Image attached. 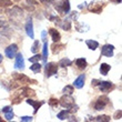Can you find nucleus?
<instances>
[{"mask_svg":"<svg viewBox=\"0 0 122 122\" xmlns=\"http://www.w3.org/2000/svg\"><path fill=\"white\" fill-rule=\"evenodd\" d=\"M9 110H11L10 107H5V108L2 109V112H7V111H9Z\"/></svg>","mask_w":122,"mask_h":122,"instance_id":"obj_35","label":"nucleus"},{"mask_svg":"<svg viewBox=\"0 0 122 122\" xmlns=\"http://www.w3.org/2000/svg\"><path fill=\"white\" fill-rule=\"evenodd\" d=\"M99 82H100L99 80H92V84H93V86H98V84H99Z\"/></svg>","mask_w":122,"mask_h":122,"instance_id":"obj_38","label":"nucleus"},{"mask_svg":"<svg viewBox=\"0 0 122 122\" xmlns=\"http://www.w3.org/2000/svg\"><path fill=\"white\" fill-rule=\"evenodd\" d=\"M76 64H77V67L79 68V69H86L88 66L87 63V60L84 58H79L77 59V61H76Z\"/></svg>","mask_w":122,"mask_h":122,"instance_id":"obj_13","label":"nucleus"},{"mask_svg":"<svg viewBox=\"0 0 122 122\" xmlns=\"http://www.w3.org/2000/svg\"><path fill=\"white\" fill-rule=\"evenodd\" d=\"M1 62H2V56L0 55V63H1Z\"/></svg>","mask_w":122,"mask_h":122,"instance_id":"obj_40","label":"nucleus"},{"mask_svg":"<svg viewBox=\"0 0 122 122\" xmlns=\"http://www.w3.org/2000/svg\"><path fill=\"white\" fill-rule=\"evenodd\" d=\"M109 101L110 100L107 96H101L99 99L96 101V103H94V109L96 110H103L107 106H108Z\"/></svg>","mask_w":122,"mask_h":122,"instance_id":"obj_2","label":"nucleus"},{"mask_svg":"<svg viewBox=\"0 0 122 122\" xmlns=\"http://www.w3.org/2000/svg\"><path fill=\"white\" fill-rule=\"evenodd\" d=\"M5 117H6V119L8 120V121H11L13 118V111L12 110H9V111L5 112Z\"/></svg>","mask_w":122,"mask_h":122,"instance_id":"obj_26","label":"nucleus"},{"mask_svg":"<svg viewBox=\"0 0 122 122\" xmlns=\"http://www.w3.org/2000/svg\"><path fill=\"white\" fill-rule=\"evenodd\" d=\"M0 13H1V9H0Z\"/></svg>","mask_w":122,"mask_h":122,"instance_id":"obj_43","label":"nucleus"},{"mask_svg":"<svg viewBox=\"0 0 122 122\" xmlns=\"http://www.w3.org/2000/svg\"><path fill=\"white\" fill-rule=\"evenodd\" d=\"M30 70L37 73V72H39V71L41 70V64L38 63V62H35V63H33L31 67H30Z\"/></svg>","mask_w":122,"mask_h":122,"instance_id":"obj_22","label":"nucleus"},{"mask_svg":"<svg viewBox=\"0 0 122 122\" xmlns=\"http://www.w3.org/2000/svg\"><path fill=\"white\" fill-rule=\"evenodd\" d=\"M63 47H64L63 45H56L55 42V45L52 46V51H53V53H59L63 49Z\"/></svg>","mask_w":122,"mask_h":122,"instance_id":"obj_24","label":"nucleus"},{"mask_svg":"<svg viewBox=\"0 0 122 122\" xmlns=\"http://www.w3.org/2000/svg\"><path fill=\"white\" fill-rule=\"evenodd\" d=\"M33 90L29 89V88H23L22 89V93H21V97H28V96H33Z\"/></svg>","mask_w":122,"mask_h":122,"instance_id":"obj_21","label":"nucleus"},{"mask_svg":"<svg viewBox=\"0 0 122 122\" xmlns=\"http://www.w3.org/2000/svg\"><path fill=\"white\" fill-rule=\"evenodd\" d=\"M39 46H40V42L39 41H35V43H33V46H32L31 48V52L32 53H36V52L39 50Z\"/></svg>","mask_w":122,"mask_h":122,"instance_id":"obj_28","label":"nucleus"},{"mask_svg":"<svg viewBox=\"0 0 122 122\" xmlns=\"http://www.w3.org/2000/svg\"><path fill=\"white\" fill-rule=\"evenodd\" d=\"M12 77L15 80L19 81V82H30V79L28 77H26L25 74H19V73H12Z\"/></svg>","mask_w":122,"mask_h":122,"instance_id":"obj_11","label":"nucleus"},{"mask_svg":"<svg viewBox=\"0 0 122 122\" xmlns=\"http://www.w3.org/2000/svg\"><path fill=\"white\" fill-rule=\"evenodd\" d=\"M94 121H99V122H108L110 121V117L109 116H99L97 117L96 119H92Z\"/></svg>","mask_w":122,"mask_h":122,"instance_id":"obj_23","label":"nucleus"},{"mask_svg":"<svg viewBox=\"0 0 122 122\" xmlns=\"http://www.w3.org/2000/svg\"><path fill=\"white\" fill-rule=\"evenodd\" d=\"M99 88L102 92H108V91H110V89L113 88V83L110 81H100Z\"/></svg>","mask_w":122,"mask_h":122,"instance_id":"obj_6","label":"nucleus"},{"mask_svg":"<svg viewBox=\"0 0 122 122\" xmlns=\"http://www.w3.org/2000/svg\"><path fill=\"white\" fill-rule=\"evenodd\" d=\"M110 70V66L108 63H101V66H100V72H101V74H103V76H107L108 74V72H109Z\"/></svg>","mask_w":122,"mask_h":122,"instance_id":"obj_15","label":"nucleus"},{"mask_svg":"<svg viewBox=\"0 0 122 122\" xmlns=\"http://www.w3.org/2000/svg\"><path fill=\"white\" fill-rule=\"evenodd\" d=\"M61 8H62L63 13H68V12H69V11H70V5H69V1H68V0H64V2L62 3Z\"/></svg>","mask_w":122,"mask_h":122,"instance_id":"obj_20","label":"nucleus"},{"mask_svg":"<svg viewBox=\"0 0 122 122\" xmlns=\"http://www.w3.org/2000/svg\"><path fill=\"white\" fill-rule=\"evenodd\" d=\"M58 71V66L55 62H50V63H46V77H51L53 74L57 73Z\"/></svg>","mask_w":122,"mask_h":122,"instance_id":"obj_3","label":"nucleus"},{"mask_svg":"<svg viewBox=\"0 0 122 122\" xmlns=\"http://www.w3.org/2000/svg\"><path fill=\"white\" fill-rule=\"evenodd\" d=\"M17 51H18V46L17 45H10L8 48H6V56L8 58H15V56L17 55Z\"/></svg>","mask_w":122,"mask_h":122,"instance_id":"obj_5","label":"nucleus"},{"mask_svg":"<svg viewBox=\"0 0 122 122\" xmlns=\"http://www.w3.org/2000/svg\"><path fill=\"white\" fill-rule=\"evenodd\" d=\"M58 100L57 99H55V98H51V99L49 100V104H50V106L51 107H57L58 106Z\"/></svg>","mask_w":122,"mask_h":122,"instance_id":"obj_31","label":"nucleus"},{"mask_svg":"<svg viewBox=\"0 0 122 122\" xmlns=\"http://www.w3.org/2000/svg\"><path fill=\"white\" fill-rule=\"evenodd\" d=\"M0 122H2V119H1V118H0Z\"/></svg>","mask_w":122,"mask_h":122,"instance_id":"obj_42","label":"nucleus"},{"mask_svg":"<svg viewBox=\"0 0 122 122\" xmlns=\"http://www.w3.org/2000/svg\"><path fill=\"white\" fill-rule=\"evenodd\" d=\"M69 112H70V110H63V111H61V112L58 113V119L60 120H66L69 116Z\"/></svg>","mask_w":122,"mask_h":122,"instance_id":"obj_19","label":"nucleus"},{"mask_svg":"<svg viewBox=\"0 0 122 122\" xmlns=\"http://www.w3.org/2000/svg\"><path fill=\"white\" fill-rule=\"evenodd\" d=\"M86 43H87V46L89 47V49H91V50H96V49L99 47L98 41H94V40H87Z\"/></svg>","mask_w":122,"mask_h":122,"instance_id":"obj_16","label":"nucleus"},{"mask_svg":"<svg viewBox=\"0 0 122 122\" xmlns=\"http://www.w3.org/2000/svg\"><path fill=\"white\" fill-rule=\"evenodd\" d=\"M27 103L33 107V109H35L33 110V112L37 113L38 112V110H39V108H40L45 102H43V101H40V102H39V101H33V100H31V99H28L27 100Z\"/></svg>","mask_w":122,"mask_h":122,"instance_id":"obj_10","label":"nucleus"},{"mask_svg":"<svg viewBox=\"0 0 122 122\" xmlns=\"http://www.w3.org/2000/svg\"><path fill=\"white\" fill-rule=\"evenodd\" d=\"M49 33L51 35L52 40H53L55 42H59V41H60L61 36H60V33L58 32V30H56V29H50V30H49Z\"/></svg>","mask_w":122,"mask_h":122,"instance_id":"obj_12","label":"nucleus"},{"mask_svg":"<svg viewBox=\"0 0 122 122\" xmlns=\"http://www.w3.org/2000/svg\"><path fill=\"white\" fill-rule=\"evenodd\" d=\"M12 5V2L10 0H0V7H3V8H7Z\"/></svg>","mask_w":122,"mask_h":122,"instance_id":"obj_25","label":"nucleus"},{"mask_svg":"<svg viewBox=\"0 0 122 122\" xmlns=\"http://www.w3.org/2000/svg\"><path fill=\"white\" fill-rule=\"evenodd\" d=\"M62 28H63L64 30H67V31H69L71 28V22L69 21V20H67V21H64V25H62Z\"/></svg>","mask_w":122,"mask_h":122,"instance_id":"obj_30","label":"nucleus"},{"mask_svg":"<svg viewBox=\"0 0 122 122\" xmlns=\"http://www.w3.org/2000/svg\"><path fill=\"white\" fill-rule=\"evenodd\" d=\"M41 2H46V3H48V2H52L53 0H40Z\"/></svg>","mask_w":122,"mask_h":122,"instance_id":"obj_39","label":"nucleus"},{"mask_svg":"<svg viewBox=\"0 0 122 122\" xmlns=\"http://www.w3.org/2000/svg\"><path fill=\"white\" fill-rule=\"evenodd\" d=\"M43 51H42V59H43V62L47 63V57H48V42L45 41L43 43Z\"/></svg>","mask_w":122,"mask_h":122,"instance_id":"obj_17","label":"nucleus"},{"mask_svg":"<svg viewBox=\"0 0 122 122\" xmlns=\"http://www.w3.org/2000/svg\"><path fill=\"white\" fill-rule=\"evenodd\" d=\"M84 80H86V76H84V74H80V76L74 80L73 86L77 88V89H81V88L84 86Z\"/></svg>","mask_w":122,"mask_h":122,"instance_id":"obj_9","label":"nucleus"},{"mask_svg":"<svg viewBox=\"0 0 122 122\" xmlns=\"http://www.w3.org/2000/svg\"><path fill=\"white\" fill-rule=\"evenodd\" d=\"M121 118V110H119V111H117L116 114H114V119H120Z\"/></svg>","mask_w":122,"mask_h":122,"instance_id":"obj_33","label":"nucleus"},{"mask_svg":"<svg viewBox=\"0 0 122 122\" xmlns=\"http://www.w3.org/2000/svg\"><path fill=\"white\" fill-rule=\"evenodd\" d=\"M6 26V22L3 21V20H0V28H2V27Z\"/></svg>","mask_w":122,"mask_h":122,"instance_id":"obj_37","label":"nucleus"},{"mask_svg":"<svg viewBox=\"0 0 122 122\" xmlns=\"http://www.w3.org/2000/svg\"><path fill=\"white\" fill-rule=\"evenodd\" d=\"M59 101H60V106L68 110H71L74 106V99L71 96H63Z\"/></svg>","mask_w":122,"mask_h":122,"instance_id":"obj_1","label":"nucleus"},{"mask_svg":"<svg viewBox=\"0 0 122 122\" xmlns=\"http://www.w3.org/2000/svg\"><path fill=\"white\" fill-rule=\"evenodd\" d=\"M89 10L92 11V12H96V13H100L101 10H102V6L99 5V3H96V5H90L89 6Z\"/></svg>","mask_w":122,"mask_h":122,"instance_id":"obj_14","label":"nucleus"},{"mask_svg":"<svg viewBox=\"0 0 122 122\" xmlns=\"http://www.w3.org/2000/svg\"><path fill=\"white\" fill-rule=\"evenodd\" d=\"M40 59H41V56L36 55V56H33V57H31V58H29V61L30 62H32V63H35V62H39Z\"/></svg>","mask_w":122,"mask_h":122,"instance_id":"obj_29","label":"nucleus"},{"mask_svg":"<svg viewBox=\"0 0 122 122\" xmlns=\"http://www.w3.org/2000/svg\"><path fill=\"white\" fill-rule=\"evenodd\" d=\"M63 92L67 94H72L73 93V87L72 86H66L63 89Z\"/></svg>","mask_w":122,"mask_h":122,"instance_id":"obj_27","label":"nucleus"},{"mask_svg":"<svg viewBox=\"0 0 122 122\" xmlns=\"http://www.w3.org/2000/svg\"><path fill=\"white\" fill-rule=\"evenodd\" d=\"M26 32L27 35L29 36L31 39L35 38V33H33V25H32V20L31 19H28L26 23Z\"/></svg>","mask_w":122,"mask_h":122,"instance_id":"obj_8","label":"nucleus"},{"mask_svg":"<svg viewBox=\"0 0 122 122\" xmlns=\"http://www.w3.org/2000/svg\"><path fill=\"white\" fill-rule=\"evenodd\" d=\"M41 37H42V39L46 41V37H47V31H46V30H43V31L41 32Z\"/></svg>","mask_w":122,"mask_h":122,"instance_id":"obj_34","label":"nucleus"},{"mask_svg":"<svg viewBox=\"0 0 122 122\" xmlns=\"http://www.w3.org/2000/svg\"><path fill=\"white\" fill-rule=\"evenodd\" d=\"M117 2H119V3H120V2H121V0H117Z\"/></svg>","mask_w":122,"mask_h":122,"instance_id":"obj_41","label":"nucleus"},{"mask_svg":"<svg viewBox=\"0 0 122 122\" xmlns=\"http://www.w3.org/2000/svg\"><path fill=\"white\" fill-rule=\"evenodd\" d=\"M113 50H114V47L112 45H104L101 49V55L110 58L113 56Z\"/></svg>","mask_w":122,"mask_h":122,"instance_id":"obj_4","label":"nucleus"},{"mask_svg":"<svg viewBox=\"0 0 122 122\" xmlns=\"http://www.w3.org/2000/svg\"><path fill=\"white\" fill-rule=\"evenodd\" d=\"M15 68H16V69H19V70H23V69H25V61H23V57L21 53H18V55H17Z\"/></svg>","mask_w":122,"mask_h":122,"instance_id":"obj_7","label":"nucleus"},{"mask_svg":"<svg viewBox=\"0 0 122 122\" xmlns=\"http://www.w3.org/2000/svg\"><path fill=\"white\" fill-rule=\"evenodd\" d=\"M20 120L22 122H29V121H32V117H21Z\"/></svg>","mask_w":122,"mask_h":122,"instance_id":"obj_32","label":"nucleus"},{"mask_svg":"<svg viewBox=\"0 0 122 122\" xmlns=\"http://www.w3.org/2000/svg\"><path fill=\"white\" fill-rule=\"evenodd\" d=\"M72 64V61L70 60V59H68V58H64V59H61L60 61H59V66H61V67H69V66H71Z\"/></svg>","mask_w":122,"mask_h":122,"instance_id":"obj_18","label":"nucleus"},{"mask_svg":"<svg viewBox=\"0 0 122 122\" xmlns=\"http://www.w3.org/2000/svg\"><path fill=\"white\" fill-rule=\"evenodd\" d=\"M28 1V3H31V5H37V1H35V0H27Z\"/></svg>","mask_w":122,"mask_h":122,"instance_id":"obj_36","label":"nucleus"}]
</instances>
